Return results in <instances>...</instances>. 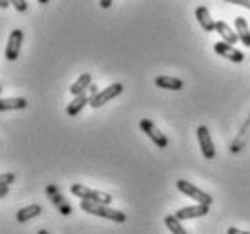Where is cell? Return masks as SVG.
<instances>
[{"label":"cell","instance_id":"1","mask_svg":"<svg viewBox=\"0 0 250 234\" xmlns=\"http://www.w3.org/2000/svg\"><path fill=\"white\" fill-rule=\"evenodd\" d=\"M80 207H82L83 213L100 216V218H107V220H111V222H116V223L127 222V216H125L122 211H116V209H113V207H109V205H102V203L85 202V200H82Z\"/></svg>","mask_w":250,"mask_h":234},{"label":"cell","instance_id":"2","mask_svg":"<svg viewBox=\"0 0 250 234\" xmlns=\"http://www.w3.org/2000/svg\"><path fill=\"white\" fill-rule=\"evenodd\" d=\"M71 192L75 196L85 200V202H94V203H102V205H111L113 202V196L109 192H104V191H94L89 189L82 184H73L71 185Z\"/></svg>","mask_w":250,"mask_h":234},{"label":"cell","instance_id":"3","mask_svg":"<svg viewBox=\"0 0 250 234\" xmlns=\"http://www.w3.org/2000/svg\"><path fill=\"white\" fill-rule=\"evenodd\" d=\"M176 187H178V191L183 192L185 196L192 198V200H196V202L201 203V205H208V207H210L212 196H210L208 192H203L201 189L194 187L192 184H188L187 180H178V182H176Z\"/></svg>","mask_w":250,"mask_h":234},{"label":"cell","instance_id":"4","mask_svg":"<svg viewBox=\"0 0 250 234\" xmlns=\"http://www.w3.org/2000/svg\"><path fill=\"white\" fill-rule=\"evenodd\" d=\"M122 91H124V85H122V84H113V85L105 87L104 91H98V95H94L93 98H91L89 106L93 109L102 107L104 104H107V102H111L113 98L122 95Z\"/></svg>","mask_w":250,"mask_h":234},{"label":"cell","instance_id":"5","mask_svg":"<svg viewBox=\"0 0 250 234\" xmlns=\"http://www.w3.org/2000/svg\"><path fill=\"white\" fill-rule=\"evenodd\" d=\"M140 129L144 131L147 136H149L152 142H154V146H158L160 149H165V147L169 146V140H167V136L158 129L154 124L150 120H147V118H144V120H140Z\"/></svg>","mask_w":250,"mask_h":234},{"label":"cell","instance_id":"6","mask_svg":"<svg viewBox=\"0 0 250 234\" xmlns=\"http://www.w3.org/2000/svg\"><path fill=\"white\" fill-rule=\"evenodd\" d=\"M45 194H47V198L51 200V203L60 211V214L69 216L73 213V207H71L67 200L62 196V192H60V189H58L57 185H47V187H45Z\"/></svg>","mask_w":250,"mask_h":234},{"label":"cell","instance_id":"7","mask_svg":"<svg viewBox=\"0 0 250 234\" xmlns=\"http://www.w3.org/2000/svg\"><path fill=\"white\" fill-rule=\"evenodd\" d=\"M214 51H216V55L227 58V60H230V62H234V64H241L245 60V53H243V51L236 49L234 45L227 44V42H223V40L214 44Z\"/></svg>","mask_w":250,"mask_h":234},{"label":"cell","instance_id":"8","mask_svg":"<svg viewBox=\"0 0 250 234\" xmlns=\"http://www.w3.org/2000/svg\"><path fill=\"white\" fill-rule=\"evenodd\" d=\"M22 42H24V31H22V29H13V33L9 35V40H7V45H6V60L15 62V60L19 58Z\"/></svg>","mask_w":250,"mask_h":234},{"label":"cell","instance_id":"9","mask_svg":"<svg viewBox=\"0 0 250 234\" xmlns=\"http://www.w3.org/2000/svg\"><path fill=\"white\" fill-rule=\"evenodd\" d=\"M198 142H200V149L201 154L205 156L207 160H212L216 158V149H214V142L210 138V133L205 126L198 127Z\"/></svg>","mask_w":250,"mask_h":234},{"label":"cell","instance_id":"10","mask_svg":"<svg viewBox=\"0 0 250 234\" xmlns=\"http://www.w3.org/2000/svg\"><path fill=\"white\" fill-rule=\"evenodd\" d=\"M210 207L208 205H190V207H182V209L176 213V218L182 222V220H190V218H200V216H207L208 214Z\"/></svg>","mask_w":250,"mask_h":234},{"label":"cell","instance_id":"11","mask_svg":"<svg viewBox=\"0 0 250 234\" xmlns=\"http://www.w3.org/2000/svg\"><path fill=\"white\" fill-rule=\"evenodd\" d=\"M196 19H198L201 27L205 29V33L216 31V22H214V19L210 17V11H208L205 6L196 7Z\"/></svg>","mask_w":250,"mask_h":234},{"label":"cell","instance_id":"12","mask_svg":"<svg viewBox=\"0 0 250 234\" xmlns=\"http://www.w3.org/2000/svg\"><path fill=\"white\" fill-rule=\"evenodd\" d=\"M42 214V205L38 203H33V205H27V207H22V209L17 213V222L19 223H27L29 220L37 218V216Z\"/></svg>","mask_w":250,"mask_h":234},{"label":"cell","instance_id":"13","mask_svg":"<svg viewBox=\"0 0 250 234\" xmlns=\"http://www.w3.org/2000/svg\"><path fill=\"white\" fill-rule=\"evenodd\" d=\"M216 31L221 35V38H223V42H227V44L230 45H236V42H238V33L232 31V27L227 22H223V20H219V22H216Z\"/></svg>","mask_w":250,"mask_h":234},{"label":"cell","instance_id":"14","mask_svg":"<svg viewBox=\"0 0 250 234\" xmlns=\"http://www.w3.org/2000/svg\"><path fill=\"white\" fill-rule=\"evenodd\" d=\"M93 84V78H91V75L89 73H83V75L78 76V80H76L71 87H69V93L73 96H78V95H83L85 91L89 89V85Z\"/></svg>","mask_w":250,"mask_h":234},{"label":"cell","instance_id":"15","mask_svg":"<svg viewBox=\"0 0 250 234\" xmlns=\"http://www.w3.org/2000/svg\"><path fill=\"white\" fill-rule=\"evenodd\" d=\"M89 102H91V96L87 95V93H83V95H78L73 98V102L67 106V109H65V113L69 114V116H76V114L80 113L82 109L87 106Z\"/></svg>","mask_w":250,"mask_h":234},{"label":"cell","instance_id":"16","mask_svg":"<svg viewBox=\"0 0 250 234\" xmlns=\"http://www.w3.org/2000/svg\"><path fill=\"white\" fill-rule=\"evenodd\" d=\"M27 107V100L25 98H2L0 100V111H22Z\"/></svg>","mask_w":250,"mask_h":234},{"label":"cell","instance_id":"17","mask_svg":"<svg viewBox=\"0 0 250 234\" xmlns=\"http://www.w3.org/2000/svg\"><path fill=\"white\" fill-rule=\"evenodd\" d=\"M154 84H156L158 87L170 89V91H180L183 87V82L180 78H176V76H156Z\"/></svg>","mask_w":250,"mask_h":234},{"label":"cell","instance_id":"18","mask_svg":"<svg viewBox=\"0 0 250 234\" xmlns=\"http://www.w3.org/2000/svg\"><path fill=\"white\" fill-rule=\"evenodd\" d=\"M236 33H238V38L241 40V44L250 47V27L243 17L236 19Z\"/></svg>","mask_w":250,"mask_h":234},{"label":"cell","instance_id":"19","mask_svg":"<svg viewBox=\"0 0 250 234\" xmlns=\"http://www.w3.org/2000/svg\"><path fill=\"white\" fill-rule=\"evenodd\" d=\"M165 225H167V229H169L172 234H188L176 216H165Z\"/></svg>","mask_w":250,"mask_h":234},{"label":"cell","instance_id":"20","mask_svg":"<svg viewBox=\"0 0 250 234\" xmlns=\"http://www.w3.org/2000/svg\"><path fill=\"white\" fill-rule=\"evenodd\" d=\"M15 182V174L13 172H4L0 174V187H9Z\"/></svg>","mask_w":250,"mask_h":234},{"label":"cell","instance_id":"21","mask_svg":"<svg viewBox=\"0 0 250 234\" xmlns=\"http://www.w3.org/2000/svg\"><path fill=\"white\" fill-rule=\"evenodd\" d=\"M9 4H13V7L19 13L27 11V0H9Z\"/></svg>","mask_w":250,"mask_h":234},{"label":"cell","instance_id":"22","mask_svg":"<svg viewBox=\"0 0 250 234\" xmlns=\"http://www.w3.org/2000/svg\"><path fill=\"white\" fill-rule=\"evenodd\" d=\"M229 4H234V6H241V7H247L250 9V0H225Z\"/></svg>","mask_w":250,"mask_h":234},{"label":"cell","instance_id":"23","mask_svg":"<svg viewBox=\"0 0 250 234\" xmlns=\"http://www.w3.org/2000/svg\"><path fill=\"white\" fill-rule=\"evenodd\" d=\"M113 6V0H100V7L102 9H109Z\"/></svg>","mask_w":250,"mask_h":234},{"label":"cell","instance_id":"24","mask_svg":"<svg viewBox=\"0 0 250 234\" xmlns=\"http://www.w3.org/2000/svg\"><path fill=\"white\" fill-rule=\"evenodd\" d=\"M89 96H91V98H93L94 95H98V87H96V85H94V84H91V85H89Z\"/></svg>","mask_w":250,"mask_h":234},{"label":"cell","instance_id":"25","mask_svg":"<svg viewBox=\"0 0 250 234\" xmlns=\"http://www.w3.org/2000/svg\"><path fill=\"white\" fill-rule=\"evenodd\" d=\"M227 234H250V233H245V231H239V229H236V227H229V231H227Z\"/></svg>","mask_w":250,"mask_h":234},{"label":"cell","instance_id":"26","mask_svg":"<svg viewBox=\"0 0 250 234\" xmlns=\"http://www.w3.org/2000/svg\"><path fill=\"white\" fill-rule=\"evenodd\" d=\"M7 192H9V187H0V200L6 196Z\"/></svg>","mask_w":250,"mask_h":234},{"label":"cell","instance_id":"27","mask_svg":"<svg viewBox=\"0 0 250 234\" xmlns=\"http://www.w3.org/2000/svg\"><path fill=\"white\" fill-rule=\"evenodd\" d=\"M7 6H9V0H0V7L2 9H6Z\"/></svg>","mask_w":250,"mask_h":234},{"label":"cell","instance_id":"28","mask_svg":"<svg viewBox=\"0 0 250 234\" xmlns=\"http://www.w3.org/2000/svg\"><path fill=\"white\" fill-rule=\"evenodd\" d=\"M49 0H38V4H47Z\"/></svg>","mask_w":250,"mask_h":234},{"label":"cell","instance_id":"29","mask_svg":"<svg viewBox=\"0 0 250 234\" xmlns=\"http://www.w3.org/2000/svg\"><path fill=\"white\" fill-rule=\"evenodd\" d=\"M38 234H49V233H47V231H44V229H42V231H38Z\"/></svg>","mask_w":250,"mask_h":234},{"label":"cell","instance_id":"30","mask_svg":"<svg viewBox=\"0 0 250 234\" xmlns=\"http://www.w3.org/2000/svg\"><path fill=\"white\" fill-rule=\"evenodd\" d=\"M0 93H2V85H0Z\"/></svg>","mask_w":250,"mask_h":234}]
</instances>
